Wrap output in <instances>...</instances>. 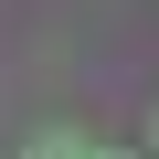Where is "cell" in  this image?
Returning <instances> with one entry per match:
<instances>
[{
    "instance_id": "cell-1",
    "label": "cell",
    "mask_w": 159,
    "mask_h": 159,
    "mask_svg": "<svg viewBox=\"0 0 159 159\" xmlns=\"http://www.w3.org/2000/svg\"><path fill=\"white\" fill-rule=\"evenodd\" d=\"M21 159H96V148H85V127H43V138H32Z\"/></svg>"
},
{
    "instance_id": "cell-2",
    "label": "cell",
    "mask_w": 159,
    "mask_h": 159,
    "mask_svg": "<svg viewBox=\"0 0 159 159\" xmlns=\"http://www.w3.org/2000/svg\"><path fill=\"white\" fill-rule=\"evenodd\" d=\"M138 148H148V159H159V106H148V138H138Z\"/></svg>"
}]
</instances>
